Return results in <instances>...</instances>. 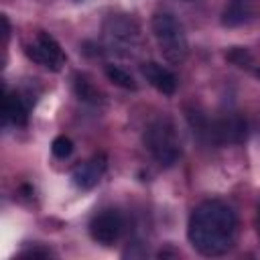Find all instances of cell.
Returning <instances> with one entry per match:
<instances>
[{"label": "cell", "mask_w": 260, "mask_h": 260, "mask_svg": "<svg viewBox=\"0 0 260 260\" xmlns=\"http://www.w3.org/2000/svg\"><path fill=\"white\" fill-rule=\"evenodd\" d=\"M73 87H75V93H77V98L79 100H83V102H89V104H98L102 98V93H100V89L89 81V79H85L83 75H75V81H73Z\"/></svg>", "instance_id": "cell-11"}, {"label": "cell", "mask_w": 260, "mask_h": 260, "mask_svg": "<svg viewBox=\"0 0 260 260\" xmlns=\"http://www.w3.org/2000/svg\"><path fill=\"white\" fill-rule=\"evenodd\" d=\"M250 14H252V0H228L221 14V22L225 26H238L246 22Z\"/></svg>", "instance_id": "cell-10"}, {"label": "cell", "mask_w": 260, "mask_h": 260, "mask_svg": "<svg viewBox=\"0 0 260 260\" xmlns=\"http://www.w3.org/2000/svg\"><path fill=\"white\" fill-rule=\"evenodd\" d=\"M51 152L57 156V158H67L71 152H73V142L67 138V136H57L51 144Z\"/></svg>", "instance_id": "cell-13"}, {"label": "cell", "mask_w": 260, "mask_h": 260, "mask_svg": "<svg viewBox=\"0 0 260 260\" xmlns=\"http://www.w3.org/2000/svg\"><path fill=\"white\" fill-rule=\"evenodd\" d=\"M108 169V160L104 154H93L91 158L83 160L81 165H77L71 173V179L75 183V187L79 189H91L100 183V179L104 177Z\"/></svg>", "instance_id": "cell-7"}, {"label": "cell", "mask_w": 260, "mask_h": 260, "mask_svg": "<svg viewBox=\"0 0 260 260\" xmlns=\"http://www.w3.org/2000/svg\"><path fill=\"white\" fill-rule=\"evenodd\" d=\"M4 118L14 126H24L28 122V106L20 93L16 91L4 93Z\"/></svg>", "instance_id": "cell-9"}, {"label": "cell", "mask_w": 260, "mask_h": 260, "mask_svg": "<svg viewBox=\"0 0 260 260\" xmlns=\"http://www.w3.org/2000/svg\"><path fill=\"white\" fill-rule=\"evenodd\" d=\"M124 232V217L118 209L108 207L98 211L89 221V236L102 246H112L120 240Z\"/></svg>", "instance_id": "cell-6"}, {"label": "cell", "mask_w": 260, "mask_h": 260, "mask_svg": "<svg viewBox=\"0 0 260 260\" xmlns=\"http://www.w3.org/2000/svg\"><path fill=\"white\" fill-rule=\"evenodd\" d=\"M152 35L156 39V45L162 53V57L169 63H183L189 53V43L185 28L181 20L173 12H156L152 16Z\"/></svg>", "instance_id": "cell-3"}, {"label": "cell", "mask_w": 260, "mask_h": 260, "mask_svg": "<svg viewBox=\"0 0 260 260\" xmlns=\"http://www.w3.org/2000/svg\"><path fill=\"white\" fill-rule=\"evenodd\" d=\"M142 142L150 156L160 165V167H171L179 160L183 146H181V136L177 132V126L169 118H154L142 134Z\"/></svg>", "instance_id": "cell-2"}, {"label": "cell", "mask_w": 260, "mask_h": 260, "mask_svg": "<svg viewBox=\"0 0 260 260\" xmlns=\"http://www.w3.org/2000/svg\"><path fill=\"white\" fill-rule=\"evenodd\" d=\"M254 75H256V77L260 79V67H256V69H254Z\"/></svg>", "instance_id": "cell-16"}, {"label": "cell", "mask_w": 260, "mask_h": 260, "mask_svg": "<svg viewBox=\"0 0 260 260\" xmlns=\"http://www.w3.org/2000/svg\"><path fill=\"white\" fill-rule=\"evenodd\" d=\"M26 55L28 59H32L37 65L51 69V71H59L65 65V53L61 49V45L57 43L55 37H51L45 30H39L28 43H26Z\"/></svg>", "instance_id": "cell-5"}, {"label": "cell", "mask_w": 260, "mask_h": 260, "mask_svg": "<svg viewBox=\"0 0 260 260\" xmlns=\"http://www.w3.org/2000/svg\"><path fill=\"white\" fill-rule=\"evenodd\" d=\"M187 238L203 256H221L234 248L238 238V215L221 199L201 201L189 217Z\"/></svg>", "instance_id": "cell-1"}, {"label": "cell", "mask_w": 260, "mask_h": 260, "mask_svg": "<svg viewBox=\"0 0 260 260\" xmlns=\"http://www.w3.org/2000/svg\"><path fill=\"white\" fill-rule=\"evenodd\" d=\"M228 59H230L232 63H236L238 67H250V63H252L250 53H248L246 49H240V47L232 49V51L228 53Z\"/></svg>", "instance_id": "cell-14"}, {"label": "cell", "mask_w": 260, "mask_h": 260, "mask_svg": "<svg viewBox=\"0 0 260 260\" xmlns=\"http://www.w3.org/2000/svg\"><path fill=\"white\" fill-rule=\"evenodd\" d=\"M256 232H258V238H260V199H258V205H256Z\"/></svg>", "instance_id": "cell-15"}, {"label": "cell", "mask_w": 260, "mask_h": 260, "mask_svg": "<svg viewBox=\"0 0 260 260\" xmlns=\"http://www.w3.org/2000/svg\"><path fill=\"white\" fill-rule=\"evenodd\" d=\"M142 75H144V79H146L156 91H160V93H165V95H173V93L177 91V77H175V73H173L171 69L162 67V65L156 63V61L144 63V65H142Z\"/></svg>", "instance_id": "cell-8"}, {"label": "cell", "mask_w": 260, "mask_h": 260, "mask_svg": "<svg viewBox=\"0 0 260 260\" xmlns=\"http://www.w3.org/2000/svg\"><path fill=\"white\" fill-rule=\"evenodd\" d=\"M106 75H108V79L112 83H116V85H120L124 89H136L138 87L134 77L128 71H124L122 67H118V65H106Z\"/></svg>", "instance_id": "cell-12"}, {"label": "cell", "mask_w": 260, "mask_h": 260, "mask_svg": "<svg viewBox=\"0 0 260 260\" xmlns=\"http://www.w3.org/2000/svg\"><path fill=\"white\" fill-rule=\"evenodd\" d=\"M106 45L118 55H132L140 45V28L134 18L126 14H112L104 22Z\"/></svg>", "instance_id": "cell-4"}]
</instances>
